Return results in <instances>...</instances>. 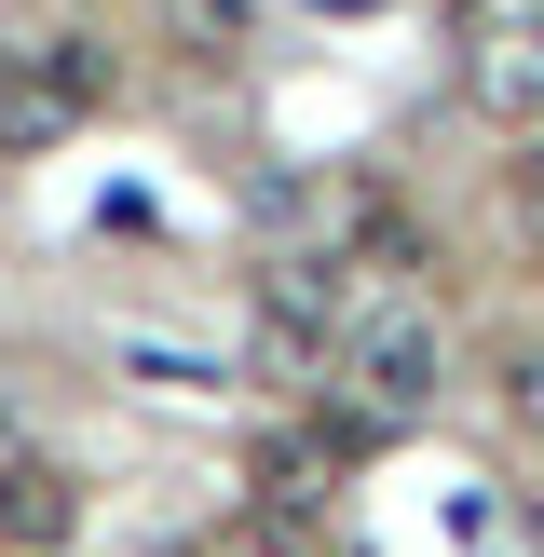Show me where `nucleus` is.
<instances>
[{"label":"nucleus","instance_id":"nucleus-2","mask_svg":"<svg viewBox=\"0 0 544 557\" xmlns=\"http://www.w3.org/2000/svg\"><path fill=\"white\" fill-rule=\"evenodd\" d=\"M96 109H109V41H41V54H0V150H69Z\"/></svg>","mask_w":544,"mask_h":557},{"label":"nucleus","instance_id":"nucleus-6","mask_svg":"<svg viewBox=\"0 0 544 557\" xmlns=\"http://www.w3.org/2000/svg\"><path fill=\"white\" fill-rule=\"evenodd\" d=\"M0 531L54 544V531H69V476H54V462H14V476H0Z\"/></svg>","mask_w":544,"mask_h":557},{"label":"nucleus","instance_id":"nucleus-5","mask_svg":"<svg viewBox=\"0 0 544 557\" xmlns=\"http://www.w3.org/2000/svg\"><path fill=\"white\" fill-rule=\"evenodd\" d=\"M163 41H177L190 69H245V54H259V0H163Z\"/></svg>","mask_w":544,"mask_h":557},{"label":"nucleus","instance_id":"nucleus-1","mask_svg":"<svg viewBox=\"0 0 544 557\" xmlns=\"http://www.w3.org/2000/svg\"><path fill=\"white\" fill-rule=\"evenodd\" d=\"M326 368H341V408H354V435H408V422H435V395H449V326H435L422 299L368 286Z\"/></svg>","mask_w":544,"mask_h":557},{"label":"nucleus","instance_id":"nucleus-9","mask_svg":"<svg viewBox=\"0 0 544 557\" xmlns=\"http://www.w3.org/2000/svg\"><path fill=\"white\" fill-rule=\"evenodd\" d=\"M517 190H531V218H544V150H531V163H517Z\"/></svg>","mask_w":544,"mask_h":557},{"label":"nucleus","instance_id":"nucleus-10","mask_svg":"<svg viewBox=\"0 0 544 557\" xmlns=\"http://www.w3.org/2000/svg\"><path fill=\"white\" fill-rule=\"evenodd\" d=\"M490 14H517V0H490Z\"/></svg>","mask_w":544,"mask_h":557},{"label":"nucleus","instance_id":"nucleus-4","mask_svg":"<svg viewBox=\"0 0 544 557\" xmlns=\"http://www.w3.org/2000/svg\"><path fill=\"white\" fill-rule=\"evenodd\" d=\"M354 272H326V259H259V326L286 354H341V326H354Z\"/></svg>","mask_w":544,"mask_h":557},{"label":"nucleus","instance_id":"nucleus-3","mask_svg":"<svg viewBox=\"0 0 544 557\" xmlns=\"http://www.w3.org/2000/svg\"><path fill=\"white\" fill-rule=\"evenodd\" d=\"M462 109L504 136L544 123V14H477L462 27Z\"/></svg>","mask_w":544,"mask_h":557},{"label":"nucleus","instance_id":"nucleus-7","mask_svg":"<svg viewBox=\"0 0 544 557\" xmlns=\"http://www.w3.org/2000/svg\"><path fill=\"white\" fill-rule=\"evenodd\" d=\"M259 476H272V517H313L326 504V435H272Z\"/></svg>","mask_w":544,"mask_h":557},{"label":"nucleus","instance_id":"nucleus-8","mask_svg":"<svg viewBox=\"0 0 544 557\" xmlns=\"http://www.w3.org/2000/svg\"><path fill=\"white\" fill-rule=\"evenodd\" d=\"M490 395H504V422H517V435L544 449V341H517L504 368H490Z\"/></svg>","mask_w":544,"mask_h":557}]
</instances>
